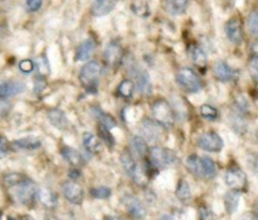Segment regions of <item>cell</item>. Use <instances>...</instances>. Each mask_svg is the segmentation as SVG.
<instances>
[{
    "instance_id": "1",
    "label": "cell",
    "mask_w": 258,
    "mask_h": 220,
    "mask_svg": "<svg viewBox=\"0 0 258 220\" xmlns=\"http://www.w3.org/2000/svg\"><path fill=\"white\" fill-rule=\"evenodd\" d=\"M101 64L96 60H90L81 69L80 81L88 92H96L101 76Z\"/></svg>"
},
{
    "instance_id": "2",
    "label": "cell",
    "mask_w": 258,
    "mask_h": 220,
    "mask_svg": "<svg viewBox=\"0 0 258 220\" xmlns=\"http://www.w3.org/2000/svg\"><path fill=\"white\" fill-rule=\"evenodd\" d=\"M149 164L154 169H166L176 160V154L173 150L160 146H154L149 150Z\"/></svg>"
},
{
    "instance_id": "3",
    "label": "cell",
    "mask_w": 258,
    "mask_h": 220,
    "mask_svg": "<svg viewBox=\"0 0 258 220\" xmlns=\"http://www.w3.org/2000/svg\"><path fill=\"white\" fill-rule=\"evenodd\" d=\"M14 189V198L18 203L23 204V205H32L35 201L38 196V188L35 185L34 181L30 179L25 178L24 180L20 181L18 185L13 186Z\"/></svg>"
},
{
    "instance_id": "4",
    "label": "cell",
    "mask_w": 258,
    "mask_h": 220,
    "mask_svg": "<svg viewBox=\"0 0 258 220\" xmlns=\"http://www.w3.org/2000/svg\"><path fill=\"white\" fill-rule=\"evenodd\" d=\"M153 117L158 125L164 126V127H169L175 121V113L171 106L169 105L168 101L165 100H158L154 102L153 107Z\"/></svg>"
},
{
    "instance_id": "5",
    "label": "cell",
    "mask_w": 258,
    "mask_h": 220,
    "mask_svg": "<svg viewBox=\"0 0 258 220\" xmlns=\"http://www.w3.org/2000/svg\"><path fill=\"white\" fill-rule=\"evenodd\" d=\"M176 82L184 90L190 93L199 92L203 88V82H202L201 77L193 69H190V68H181L176 73Z\"/></svg>"
},
{
    "instance_id": "6",
    "label": "cell",
    "mask_w": 258,
    "mask_h": 220,
    "mask_svg": "<svg viewBox=\"0 0 258 220\" xmlns=\"http://www.w3.org/2000/svg\"><path fill=\"white\" fill-rule=\"evenodd\" d=\"M226 184L228 188H231L233 191L241 193V191H246L247 186H248V181H247V175L238 168L229 169L226 173Z\"/></svg>"
},
{
    "instance_id": "7",
    "label": "cell",
    "mask_w": 258,
    "mask_h": 220,
    "mask_svg": "<svg viewBox=\"0 0 258 220\" xmlns=\"http://www.w3.org/2000/svg\"><path fill=\"white\" fill-rule=\"evenodd\" d=\"M198 146L204 151H209V153H219L223 149L224 143L221 136L213 131H208V132L202 133L198 137Z\"/></svg>"
},
{
    "instance_id": "8",
    "label": "cell",
    "mask_w": 258,
    "mask_h": 220,
    "mask_svg": "<svg viewBox=\"0 0 258 220\" xmlns=\"http://www.w3.org/2000/svg\"><path fill=\"white\" fill-rule=\"evenodd\" d=\"M62 191L66 200L70 201L73 205H80V204H82L83 199H85L83 188L81 186V184H78L75 180H67L66 183H63Z\"/></svg>"
},
{
    "instance_id": "9",
    "label": "cell",
    "mask_w": 258,
    "mask_h": 220,
    "mask_svg": "<svg viewBox=\"0 0 258 220\" xmlns=\"http://www.w3.org/2000/svg\"><path fill=\"white\" fill-rule=\"evenodd\" d=\"M123 58V49L117 42H110L103 52V59L110 67H117Z\"/></svg>"
},
{
    "instance_id": "10",
    "label": "cell",
    "mask_w": 258,
    "mask_h": 220,
    "mask_svg": "<svg viewBox=\"0 0 258 220\" xmlns=\"http://www.w3.org/2000/svg\"><path fill=\"white\" fill-rule=\"evenodd\" d=\"M122 203L123 205H125L127 213L130 214V216H133L134 219L140 220L146 216V208L138 198H135V196L133 195L125 196Z\"/></svg>"
},
{
    "instance_id": "11",
    "label": "cell",
    "mask_w": 258,
    "mask_h": 220,
    "mask_svg": "<svg viewBox=\"0 0 258 220\" xmlns=\"http://www.w3.org/2000/svg\"><path fill=\"white\" fill-rule=\"evenodd\" d=\"M226 35L233 44H241L243 40V27L241 20L237 18H232L226 24Z\"/></svg>"
},
{
    "instance_id": "12",
    "label": "cell",
    "mask_w": 258,
    "mask_h": 220,
    "mask_svg": "<svg viewBox=\"0 0 258 220\" xmlns=\"http://www.w3.org/2000/svg\"><path fill=\"white\" fill-rule=\"evenodd\" d=\"M25 91V85L20 81H0V100L20 95Z\"/></svg>"
},
{
    "instance_id": "13",
    "label": "cell",
    "mask_w": 258,
    "mask_h": 220,
    "mask_svg": "<svg viewBox=\"0 0 258 220\" xmlns=\"http://www.w3.org/2000/svg\"><path fill=\"white\" fill-rule=\"evenodd\" d=\"M133 76L136 80V86H138V90L140 91L141 95L144 96L151 95V90H153V87H151V81H150V76H149V73L146 72L145 69H143V68L134 67Z\"/></svg>"
},
{
    "instance_id": "14",
    "label": "cell",
    "mask_w": 258,
    "mask_h": 220,
    "mask_svg": "<svg viewBox=\"0 0 258 220\" xmlns=\"http://www.w3.org/2000/svg\"><path fill=\"white\" fill-rule=\"evenodd\" d=\"M213 73L217 80L221 81V82H231V81L236 80L237 76H238L237 70L233 69L228 63L223 62V60L216 62L213 67Z\"/></svg>"
},
{
    "instance_id": "15",
    "label": "cell",
    "mask_w": 258,
    "mask_h": 220,
    "mask_svg": "<svg viewBox=\"0 0 258 220\" xmlns=\"http://www.w3.org/2000/svg\"><path fill=\"white\" fill-rule=\"evenodd\" d=\"M188 54L189 58L191 59V62L197 65L198 68H207L208 64V58L207 54L204 53V50L199 47L198 44H190L188 47Z\"/></svg>"
},
{
    "instance_id": "16",
    "label": "cell",
    "mask_w": 258,
    "mask_h": 220,
    "mask_svg": "<svg viewBox=\"0 0 258 220\" xmlns=\"http://www.w3.org/2000/svg\"><path fill=\"white\" fill-rule=\"evenodd\" d=\"M96 49V42L92 38H88L85 42H82L80 44V47L77 48V52H76V60H88L92 57L93 52Z\"/></svg>"
},
{
    "instance_id": "17",
    "label": "cell",
    "mask_w": 258,
    "mask_h": 220,
    "mask_svg": "<svg viewBox=\"0 0 258 220\" xmlns=\"http://www.w3.org/2000/svg\"><path fill=\"white\" fill-rule=\"evenodd\" d=\"M42 142L38 137H33V136H29V137H23L18 138V140L13 141L12 146L17 150H25V151H32L37 150L38 148H40Z\"/></svg>"
},
{
    "instance_id": "18",
    "label": "cell",
    "mask_w": 258,
    "mask_h": 220,
    "mask_svg": "<svg viewBox=\"0 0 258 220\" xmlns=\"http://www.w3.org/2000/svg\"><path fill=\"white\" fill-rule=\"evenodd\" d=\"M38 198L40 203L49 209H54L58 205V195L53 190L47 188H42L38 190Z\"/></svg>"
},
{
    "instance_id": "19",
    "label": "cell",
    "mask_w": 258,
    "mask_h": 220,
    "mask_svg": "<svg viewBox=\"0 0 258 220\" xmlns=\"http://www.w3.org/2000/svg\"><path fill=\"white\" fill-rule=\"evenodd\" d=\"M130 153L139 159H144L145 156H148V153H149L148 143H146V141L144 140L141 136H134L133 140H131Z\"/></svg>"
},
{
    "instance_id": "20",
    "label": "cell",
    "mask_w": 258,
    "mask_h": 220,
    "mask_svg": "<svg viewBox=\"0 0 258 220\" xmlns=\"http://www.w3.org/2000/svg\"><path fill=\"white\" fill-rule=\"evenodd\" d=\"M116 2L117 0H96L95 4L92 5V14L95 17H102V15L108 14L110 12H112V9L115 8Z\"/></svg>"
},
{
    "instance_id": "21",
    "label": "cell",
    "mask_w": 258,
    "mask_h": 220,
    "mask_svg": "<svg viewBox=\"0 0 258 220\" xmlns=\"http://www.w3.org/2000/svg\"><path fill=\"white\" fill-rule=\"evenodd\" d=\"M201 174L204 179H213L217 175V165L211 158L203 156L201 158Z\"/></svg>"
},
{
    "instance_id": "22",
    "label": "cell",
    "mask_w": 258,
    "mask_h": 220,
    "mask_svg": "<svg viewBox=\"0 0 258 220\" xmlns=\"http://www.w3.org/2000/svg\"><path fill=\"white\" fill-rule=\"evenodd\" d=\"M62 156L64 158V160L67 161V163H70L72 166H76V168H80V166H82L83 163H85L82 155L72 148H63Z\"/></svg>"
},
{
    "instance_id": "23",
    "label": "cell",
    "mask_w": 258,
    "mask_h": 220,
    "mask_svg": "<svg viewBox=\"0 0 258 220\" xmlns=\"http://www.w3.org/2000/svg\"><path fill=\"white\" fill-rule=\"evenodd\" d=\"M188 8V0H165L166 12L173 15H181Z\"/></svg>"
},
{
    "instance_id": "24",
    "label": "cell",
    "mask_w": 258,
    "mask_h": 220,
    "mask_svg": "<svg viewBox=\"0 0 258 220\" xmlns=\"http://www.w3.org/2000/svg\"><path fill=\"white\" fill-rule=\"evenodd\" d=\"M48 117H49L50 123H52L54 127L59 128V130H66L68 125L67 117H66L64 113L60 110H50L48 112Z\"/></svg>"
},
{
    "instance_id": "25",
    "label": "cell",
    "mask_w": 258,
    "mask_h": 220,
    "mask_svg": "<svg viewBox=\"0 0 258 220\" xmlns=\"http://www.w3.org/2000/svg\"><path fill=\"white\" fill-rule=\"evenodd\" d=\"M239 199H241V196H239V193H237V191L232 190L226 194V196H224V206H226L227 213H236L239 205Z\"/></svg>"
},
{
    "instance_id": "26",
    "label": "cell",
    "mask_w": 258,
    "mask_h": 220,
    "mask_svg": "<svg viewBox=\"0 0 258 220\" xmlns=\"http://www.w3.org/2000/svg\"><path fill=\"white\" fill-rule=\"evenodd\" d=\"M83 146L90 154H96L100 150V138L91 132L83 133Z\"/></svg>"
},
{
    "instance_id": "27",
    "label": "cell",
    "mask_w": 258,
    "mask_h": 220,
    "mask_svg": "<svg viewBox=\"0 0 258 220\" xmlns=\"http://www.w3.org/2000/svg\"><path fill=\"white\" fill-rule=\"evenodd\" d=\"M121 163H122L123 169L126 170V173L130 176H133V174L135 173L136 168H138V164H136L134 155L128 150H125L121 154Z\"/></svg>"
},
{
    "instance_id": "28",
    "label": "cell",
    "mask_w": 258,
    "mask_h": 220,
    "mask_svg": "<svg viewBox=\"0 0 258 220\" xmlns=\"http://www.w3.org/2000/svg\"><path fill=\"white\" fill-rule=\"evenodd\" d=\"M175 194H176V198H178L180 201H183V203H186V201L190 200L191 190L189 184L186 183L185 180L179 181L178 186H176Z\"/></svg>"
},
{
    "instance_id": "29",
    "label": "cell",
    "mask_w": 258,
    "mask_h": 220,
    "mask_svg": "<svg viewBox=\"0 0 258 220\" xmlns=\"http://www.w3.org/2000/svg\"><path fill=\"white\" fill-rule=\"evenodd\" d=\"M134 91H135V83L131 80H123L117 87L118 95L123 98H130L133 96Z\"/></svg>"
},
{
    "instance_id": "30",
    "label": "cell",
    "mask_w": 258,
    "mask_h": 220,
    "mask_svg": "<svg viewBox=\"0 0 258 220\" xmlns=\"http://www.w3.org/2000/svg\"><path fill=\"white\" fill-rule=\"evenodd\" d=\"M186 164V168L191 171L196 176H199L202 178V174H201V156H197V155H190L186 158L185 160Z\"/></svg>"
},
{
    "instance_id": "31",
    "label": "cell",
    "mask_w": 258,
    "mask_h": 220,
    "mask_svg": "<svg viewBox=\"0 0 258 220\" xmlns=\"http://www.w3.org/2000/svg\"><path fill=\"white\" fill-rule=\"evenodd\" d=\"M159 125L155 122V121H145L143 123V131L145 133V136L150 140H154L159 136Z\"/></svg>"
},
{
    "instance_id": "32",
    "label": "cell",
    "mask_w": 258,
    "mask_h": 220,
    "mask_svg": "<svg viewBox=\"0 0 258 220\" xmlns=\"http://www.w3.org/2000/svg\"><path fill=\"white\" fill-rule=\"evenodd\" d=\"M247 27H248L252 37L258 39V10L249 13L248 18H247Z\"/></svg>"
},
{
    "instance_id": "33",
    "label": "cell",
    "mask_w": 258,
    "mask_h": 220,
    "mask_svg": "<svg viewBox=\"0 0 258 220\" xmlns=\"http://www.w3.org/2000/svg\"><path fill=\"white\" fill-rule=\"evenodd\" d=\"M96 112H97V118H98V122H100V126H103V127L108 128V130H111L112 127H115L116 121L112 116L102 112L100 108H98V110H96Z\"/></svg>"
},
{
    "instance_id": "34",
    "label": "cell",
    "mask_w": 258,
    "mask_h": 220,
    "mask_svg": "<svg viewBox=\"0 0 258 220\" xmlns=\"http://www.w3.org/2000/svg\"><path fill=\"white\" fill-rule=\"evenodd\" d=\"M199 111H201V115L209 121H216L219 117V112L217 111V108L211 105H202Z\"/></svg>"
},
{
    "instance_id": "35",
    "label": "cell",
    "mask_w": 258,
    "mask_h": 220,
    "mask_svg": "<svg viewBox=\"0 0 258 220\" xmlns=\"http://www.w3.org/2000/svg\"><path fill=\"white\" fill-rule=\"evenodd\" d=\"M91 195L95 199H108L111 196V189L106 186H100V188L91 189Z\"/></svg>"
},
{
    "instance_id": "36",
    "label": "cell",
    "mask_w": 258,
    "mask_h": 220,
    "mask_svg": "<svg viewBox=\"0 0 258 220\" xmlns=\"http://www.w3.org/2000/svg\"><path fill=\"white\" fill-rule=\"evenodd\" d=\"M25 176H23L22 174H9L4 178V184L8 186V188L12 189L13 186L18 185L22 180H24Z\"/></svg>"
},
{
    "instance_id": "37",
    "label": "cell",
    "mask_w": 258,
    "mask_h": 220,
    "mask_svg": "<svg viewBox=\"0 0 258 220\" xmlns=\"http://www.w3.org/2000/svg\"><path fill=\"white\" fill-rule=\"evenodd\" d=\"M248 70L252 80H253L256 83H258V57L257 55H252L251 59H249Z\"/></svg>"
},
{
    "instance_id": "38",
    "label": "cell",
    "mask_w": 258,
    "mask_h": 220,
    "mask_svg": "<svg viewBox=\"0 0 258 220\" xmlns=\"http://www.w3.org/2000/svg\"><path fill=\"white\" fill-rule=\"evenodd\" d=\"M37 67H38V72H39L40 77H43V76H45L49 73V64H48V62L45 58H43V57L38 58Z\"/></svg>"
},
{
    "instance_id": "39",
    "label": "cell",
    "mask_w": 258,
    "mask_h": 220,
    "mask_svg": "<svg viewBox=\"0 0 258 220\" xmlns=\"http://www.w3.org/2000/svg\"><path fill=\"white\" fill-rule=\"evenodd\" d=\"M19 69L23 73H32L34 69V62L30 59H23L19 62Z\"/></svg>"
},
{
    "instance_id": "40",
    "label": "cell",
    "mask_w": 258,
    "mask_h": 220,
    "mask_svg": "<svg viewBox=\"0 0 258 220\" xmlns=\"http://www.w3.org/2000/svg\"><path fill=\"white\" fill-rule=\"evenodd\" d=\"M100 133H101V138H102V140H105L106 142H107V145L112 146L113 143H115V138H113V136L111 135V132L108 128L103 127V126H100Z\"/></svg>"
},
{
    "instance_id": "41",
    "label": "cell",
    "mask_w": 258,
    "mask_h": 220,
    "mask_svg": "<svg viewBox=\"0 0 258 220\" xmlns=\"http://www.w3.org/2000/svg\"><path fill=\"white\" fill-rule=\"evenodd\" d=\"M199 215H201V220H217L213 211L209 208H207V206H201V209H199Z\"/></svg>"
},
{
    "instance_id": "42",
    "label": "cell",
    "mask_w": 258,
    "mask_h": 220,
    "mask_svg": "<svg viewBox=\"0 0 258 220\" xmlns=\"http://www.w3.org/2000/svg\"><path fill=\"white\" fill-rule=\"evenodd\" d=\"M10 108H12V105L9 101L0 100V120L7 117L8 113L10 112Z\"/></svg>"
},
{
    "instance_id": "43",
    "label": "cell",
    "mask_w": 258,
    "mask_h": 220,
    "mask_svg": "<svg viewBox=\"0 0 258 220\" xmlns=\"http://www.w3.org/2000/svg\"><path fill=\"white\" fill-rule=\"evenodd\" d=\"M25 4H27V9L29 10V12L34 13V12H38V10L42 8L43 0H27Z\"/></svg>"
},
{
    "instance_id": "44",
    "label": "cell",
    "mask_w": 258,
    "mask_h": 220,
    "mask_svg": "<svg viewBox=\"0 0 258 220\" xmlns=\"http://www.w3.org/2000/svg\"><path fill=\"white\" fill-rule=\"evenodd\" d=\"M9 151V143L4 136H0V158L5 156Z\"/></svg>"
},
{
    "instance_id": "45",
    "label": "cell",
    "mask_w": 258,
    "mask_h": 220,
    "mask_svg": "<svg viewBox=\"0 0 258 220\" xmlns=\"http://www.w3.org/2000/svg\"><path fill=\"white\" fill-rule=\"evenodd\" d=\"M45 88V81L43 80L42 77H39V78H35V83H34V90H35V92H42L43 90H44Z\"/></svg>"
},
{
    "instance_id": "46",
    "label": "cell",
    "mask_w": 258,
    "mask_h": 220,
    "mask_svg": "<svg viewBox=\"0 0 258 220\" xmlns=\"http://www.w3.org/2000/svg\"><path fill=\"white\" fill-rule=\"evenodd\" d=\"M237 102H238V107H239V110L242 111V112H244V111H248V108H249V105H248V102H247V100L244 97H241V98H238V101H237Z\"/></svg>"
},
{
    "instance_id": "47",
    "label": "cell",
    "mask_w": 258,
    "mask_h": 220,
    "mask_svg": "<svg viewBox=\"0 0 258 220\" xmlns=\"http://www.w3.org/2000/svg\"><path fill=\"white\" fill-rule=\"evenodd\" d=\"M252 50H253L254 55H257V57H258V42L253 43V44H252Z\"/></svg>"
},
{
    "instance_id": "48",
    "label": "cell",
    "mask_w": 258,
    "mask_h": 220,
    "mask_svg": "<svg viewBox=\"0 0 258 220\" xmlns=\"http://www.w3.org/2000/svg\"><path fill=\"white\" fill-rule=\"evenodd\" d=\"M45 220H59V219H57L55 218V216H52V215H48L47 218H45Z\"/></svg>"
},
{
    "instance_id": "49",
    "label": "cell",
    "mask_w": 258,
    "mask_h": 220,
    "mask_svg": "<svg viewBox=\"0 0 258 220\" xmlns=\"http://www.w3.org/2000/svg\"><path fill=\"white\" fill-rule=\"evenodd\" d=\"M160 220H171V218H170V216L165 215V216H163V218H161Z\"/></svg>"
},
{
    "instance_id": "50",
    "label": "cell",
    "mask_w": 258,
    "mask_h": 220,
    "mask_svg": "<svg viewBox=\"0 0 258 220\" xmlns=\"http://www.w3.org/2000/svg\"><path fill=\"white\" fill-rule=\"evenodd\" d=\"M256 220H258V206H257V214H256Z\"/></svg>"
},
{
    "instance_id": "51",
    "label": "cell",
    "mask_w": 258,
    "mask_h": 220,
    "mask_svg": "<svg viewBox=\"0 0 258 220\" xmlns=\"http://www.w3.org/2000/svg\"><path fill=\"white\" fill-rule=\"evenodd\" d=\"M9 220H15V219H9Z\"/></svg>"
}]
</instances>
